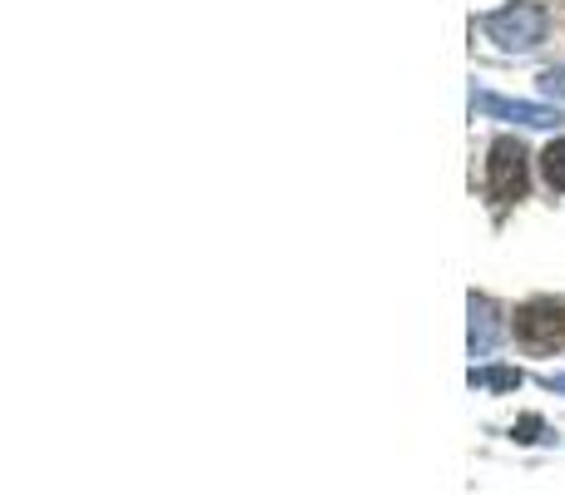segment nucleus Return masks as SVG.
I'll use <instances>...</instances> for the list:
<instances>
[{"label": "nucleus", "instance_id": "nucleus-2", "mask_svg": "<svg viewBox=\"0 0 565 495\" xmlns=\"http://www.w3.org/2000/svg\"><path fill=\"white\" fill-rule=\"evenodd\" d=\"M487 194L497 208H511L516 198H526V149H521V139L501 134L491 139L487 149Z\"/></svg>", "mask_w": 565, "mask_h": 495}, {"label": "nucleus", "instance_id": "nucleus-10", "mask_svg": "<svg viewBox=\"0 0 565 495\" xmlns=\"http://www.w3.org/2000/svg\"><path fill=\"white\" fill-rule=\"evenodd\" d=\"M546 391H556V397H565V372H551V377H546Z\"/></svg>", "mask_w": 565, "mask_h": 495}, {"label": "nucleus", "instance_id": "nucleus-6", "mask_svg": "<svg viewBox=\"0 0 565 495\" xmlns=\"http://www.w3.org/2000/svg\"><path fill=\"white\" fill-rule=\"evenodd\" d=\"M467 381H471L477 391H516L526 377H521L516 367H471Z\"/></svg>", "mask_w": 565, "mask_h": 495}, {"label": "nucleus", "instance_id": "nucleus-8", "mask_svg": "<svg viewBox=\"0 0 565 495\" xmlns=\"http://www.w3.org/2000/svg\"><path fill=\"white\" fill-rule=\"evenodd\" d=\"M511 441H521V446H541V441H556V431H551L541 417H521L516 427H511Z\"/></svg>", "mask_w": 565, "mask_h": 495}, {"label": "nucleus", "instance_id": "nucleus-1", "mask_svg": "<svg viewBox=\"0 0 565 495\" xmlns=\"http://www.w3.org/2000/svg\"><path fill=\"white\" fill-rule=\"evenodd\" d=\"M481 30H487V40H497L501 50L526 55V50H536L541 40H546L551 15H546V6H536V0H511V6L481 15Z\"/></svg>", "mask_w": 565, "mask_h": 495}, {"label": "nucleus", "instance_id": "nucleus-7", "mask_svg": "<svg viewBox=\"0 0 565 495\" xmlns=\"http://www.w3.org/2000/svg\"><path fill=\"white\" fill-rule=\"evenodd\" d=\"M541 174H546V184L565 194V139H551L546 154H541Z\"/></svg>", "mask_w": 565, "mask_h": 495}, {"label": "nucleus", "instance_id": "nucleus-4", "mask_svg": "<svg viewBox=\"0 0 565 495\" xmlns=\"http://www.w3.org/2000/svg\"><path fill=\"white\" fill-rule=\"evenodd\" d=\"M471 109H481V115H491V119H516V125H536V129H546V125H561V109H551V105H531V99H501V95H471Z\"/></svg>", "mask_w": 565, "mask_h": 495}, {"label": "nucleus", "instance_id": "nucleus-3", "mask_svg": "<svg viewBox=\"0 0 565 495\" xmlns=\"http://www.w3.org/2000/svg\"><path fill=\"white\" fill-rule=\"evenodd\" d=\"M516 342L531 357H546V352L565 347V302L556 298H531L516 308Z\"/></svg>", "mask_w": 565, "mask_h": 495}, {"label": "nucleus", "instance_id": "nucleus-5", "mask_svg": "<svg viewBox=\"0 0 565 495\" xmlns=\"http://www.w3.org/2000/svg\"><path fill=\"white\" fill-rule=\"evenodd\" d=\"M471 327H467V347L471 357H491L501 342V308L487 298V292H471Z\"/></svg>", "mask_w": 565, "mask_h": 495}, {"label": "nucleus", "instance_id": "nucleus-9", "mask_svg": "<svg viewBox=\"0 0 565 495\" xmlns=\"http://www.w3.org/2000/svg\"><path fill=\"white\" fill-rule=\"evenodd\" d=\"M541 89L551 99H565V69H541Z\"/></svg>", "mask_w": 565, "mask_h": 495}]
</instances>
